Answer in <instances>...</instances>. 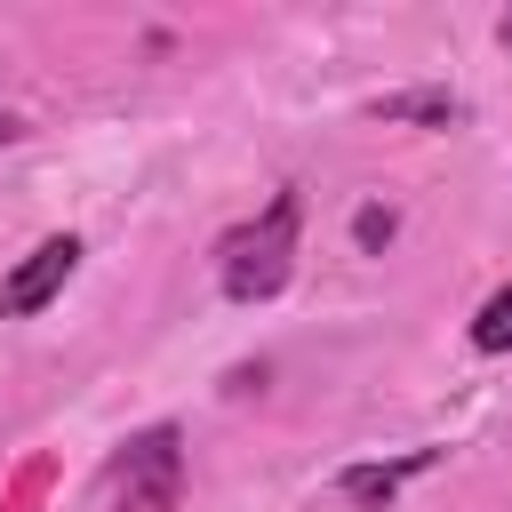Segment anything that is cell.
Returning <instances> with one entry per match:
<instances>
[{
    "label": "cell",
    "mask_w": 512,
    "mask_h": 512,
    "mask_svg": "<svg viewBox=\"0 0 512 512\" xmlns=\"http://www.w3.org/2000/svg\"><path fill=\"white\" fill-rule=\"evenodd\" d=\"M424 464H432V448H408L400 464H352V472L336 480V496H344V504H360V512H376V504H392Z\"/></svg>",
    "instance_id": "4"
},
{
    "label": "cell",
    "mask_w": 512,
    "mask_h": 512,
    "mask_svg": "<svg viewBox=\"0 0 512 512\" xmlns=\"http://www.w3.org/2000/svg\"><path fill=\"white\" fill-rule=\"evenodd\" d=\"M464 104L456 96H440V88H408V96H384L376 104V120H424V128H448Z\"/></svg>",
    "instance_id": "5"
},
{
    "label": "cell",
    "mask_w": 512,
    "mask_h": 512,
    "mask_svg": "<svg viewBox=\"0 0 512 512\" xmlns=\"http://www.w3.org/2000/svg\"><path fill=\"white\" fill-rule=\"evenodd\" d=\"M0 144H16V120H8V112H0Z\"/></svg>",
    "instance_id": "8"
},
{
    "label": "cell",
    "mask_w": 512,
    "mask_h": 512,
    "mask_svg": "<svg viewBox=\"0 0 512 512\" xmlns=\"http://www.w3.org/2000/svg\"><path fill=\"white\" fill-rule=\"evenodd\" d=\"M392 232H400V216H392V208H360V216H352V240H360V248H384Z\"/></svg>",
    "instance_id": "7"
},
{
    "label": "cell",
    "mask_w": 512,
    "mask_h": 512,
    "mask_svg": "<svg viewBox=\"0 0 512 512\" xmlns=\"http://www.w3.org/2000/svg\"><path fill=\"white\" fill-rule=\"evenodd\" d=\"M72 272H80V240H72V232H48V240L0 280V320H32V312H48V304L64 296Z\"/></svg>",
    "instance_id": "3"
},
{
    "label": "cell",
    "mask_w": 512,
    "mask_h": 512,
    "mask_svg": "<svg viewBox=\"0 0 512 512\" xmlns=\"http://www.w3.org/2000/svg\"><path fill=\"white\" fill-rule=\"evenodd\" d=\"M104 488L120 512H176L184 496V440L176 424H144L136 440H120V456L104 464Z\"/></svg>",
    "instance_id": "2"
},
{
    "label": "cell",
    "mask_w": 512,
    "mask_h": 512,
    "mask_svg": "<svg viewBox=\"0 0 512 512\" xmlns=\"http://www.w3.org/2000/svg\"><path fill=\"white\" fill-rule=\"evenodd\" d=\"M472 344H480V352H512V280H504V288L480 304V320H472Z\"/></svg>",
    "instance_id": "6"
},
{
    "label": "cell",
    "mask_w": 512,
    "mask_h": 512,
    "mask_svg": "<svg viewBox=\"0 0 512 512\" xmlns=\"http://www.w3.org/2000/svg\"><path fill=\"white\" fill-rule=\"evenodd\" d=\"M496 40H504V48H512V16H504V24H496Z\"/></svg>",
    "instance_id": "9"
},
{
    "label": "cell",
    "mask_w": 512,
    "mask_h": 512,
    "mask_svg": "<svg viewBox=\"0 0 512 512\" xmlns=\"http://www.w3.org/2000/svg\"><path fill=\"white\" fill-rule=\"evenodd\" d=\"M296 224H304V200L272 192L248 224H232L216 240V280H224L232 304H264V296L288 288V272H296Z\"/></svg>",
    "instance_id": "1"
}]
</instances>
